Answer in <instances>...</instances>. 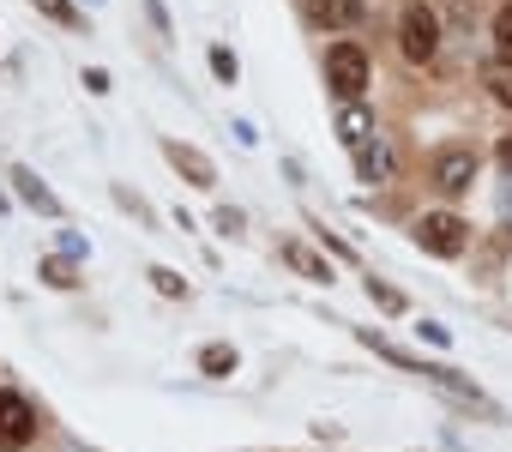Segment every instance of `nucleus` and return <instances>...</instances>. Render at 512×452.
I'll return each instance as SVG.
<instances>
[{
  "instance_id": "dca6fc26",
  "label": "nucleus",
  "mask_w": 512,
  "mask_h": 452,
  "mask_svg": "<svg viewBox=\"0 0 512 452\" xmlns=\"http://www.w3.org/2000/svg\"><path fill=\"white\" fill-rule=\"evenodd\" d=\"M151 278H157V290H163V296H187V284H181V278H175V272H163V266H157V272H151Z\"/></svg>"
},
{
  "instance_id": "6e6552de",
  "label": "nucleus",
  "mask_w": 512,
  "mask_h": 452,
  "mask_svg": "<svg viewBox=\"0 0 512 452\" xmlns=\"http://www.w3.org/2000/svg\"><path fill=\"white\" fill-rule=\"evenodd\" d=\"M494 61H500V67H512V0L494 13Z\"/></svg>"
},
{
  "instance_id": "39448f33",
  "label": "nucleus",
  "mask_w": 512,
  "mask_h": 452,
  "mask_svg": "<svg viewBox=\"0 0 512 452\" xmlns=\"http://www.w3.org/2000/svg\"><path fill=\"white\" fill-rule=\"evenodd\" d=\"M434 181H440L446 193H464V187L476 181V151H464V145H446V151L434 157Z\"/></svg>"
},
{
  "instance_id": "7ed1b4c3",
  "label": "nucleus",
  "mask_w": 512,
  "mask_h": 452,
  "mask_svg": "<svg viewBox=\"0 0 512 452\" xmlns=\"http://www.w3.org/2000/svg\"><path fill=\"white\" fill-rule=\"evenodd\" d=\"M464 217H452V211H422L416 217V248H428V254H440V260H452V254H464Z\"/></svg>"
},
{
  "instance_id": "423d86ee",
  "label": "nucleus",
  "mask_w": 512,
  "mask_h": 452,
  "mask_svg": "<svg viewBox=\"0 0 512 452\" xmlns=\"http://www.w3.org/2000/svg\"><path fill=\"white\" fill-rule=\"evenodd\" d=\"M368 0H308V19L314 25H362Z\"/></svg>"
},
{
  "instance_id": "f03ea898",
  "label": "nucleus",
  "mask_w": 512,
  "mask_h": 452,
  "mask_svg": "<svg viewBox=\"0 0 512 452\" xmlns=\"http://www.w3.org/2000/svg\"><path fill=\"white\" fill-rule=\"evenodd\" d=\"M326 79H332V91H338L344 103H356V97L368 91V55H362V43H332Z\"/></svg>"
},
{
  "instance_id": "f257e3e1",
  "label": "nucleus",
  "mask_w": 512,
  "mask_h": 452,
  "mask_svg": "<svg viewBox=\"0 0 512 452\" xmlns=\"http://www.w3.org/2000/svg\"><path fill=\"white\" fill-rule=\"evenodd\" d=\"M398 49H404V61H416V67L434 61V49H440V19H434V7L410 0V7L398 13Z\"/></svg>"
},
{
  "instance_id": "a211bd4d",
  "label": "nucleus",
  "mask_w": 512,
  "mask_h": 452,
  "mask_svg": "<svg viewBox=\"0 0 512 452\" xmlns=\"http://www.w3.org/2000/svg\"><path fill=\"white\" fill-rule=\"evenodd\" d=\"M500 163H506V169H512V139H506V145H500Z\"/></svg>"
},
{
  "instance_id": "ddd939ff",
  "label": "nucleus",
  "mask_w": 512,
  "mask_h": 452,
  "mask_svg": "<svg viewBox=\"0 0 512 452\" xmlns=\"http://www.w3.org/2000/svg\"><path fill=\"white\" fill-rule=\"evenodd\" d=\"M31 7H43V13H49L55 25H67V31H79V25H85V19H79V13L67 7V0H31Z\"/></svg>"
},
{
  "instance_id": "f8f14e48",
  "label": "nucleus",
  "mask_w": 512,
  "mask_h": 452,
  "mask_svg": "<svg viewBox=\"0 0 512 452\" xmlns=\"http://www.w3.org/2000/svg\"><path fill=\"white\" fill-rule=\"evenodd\" d=\"M199 368H205V374H229V368H235V350L211 344V350H199Z\"/></svg>"
},
{
  "instance_id": "f3484780",
  "label": "nucleus",
  "mask_w": 512,
  "mask_h": 452,
  "mask_svg": "<svg viewBox=\"0 0 512 452\" xmlns=\"http://www.w3.org/2000/svg\"><path fill=\"white\" fill-rule=\"evenodd\" d=\"M211 67H217V79H235V55L229 49H211Z\"/></svg>"
},
{
  "instance_id": "2eb2a0df",
  "label": "nucleus",
  "mask_w": 512,
  "mask_h": 452,
  "mask_svg": "<svg viewBox=\"0 0 512 452\" xmlns=\"http://www.w3.org/2000/svg\"><path fill=\"white\" fill-rule=\"evenodd\" d=\"M43 278H49L55 290H67V284H73V272H67V260H49V266H43Z\"/></svg>"
},
{
  "instance_id": "9d476101",
  "label": "nucleus",
  "mask_w": 512,
  "mask_h": 452,
  "mask_svg": "<svg viewBox=\"0 0 512 452\" xmlns=\"http://www.w3.org/2000/svg\"><path fill=\"white\" fill-rule=\"evenodd\" d=\"M13 181H19V193H25L31 205H43V211H55V193H49V187H37V175H31V169H13Z\"/></svg>"
},
{
  "instance_id": "0eeeda50",
  "label": "nucleus",
  "mask_w": 512,
  "mask_h": 452,
  "mask_svg": "<svg viewBox=\"0 0 512 452\" xmlns=\"http://www.w3.org/2000/svg\"><path fill=\"white\" fill-rule=\"evenodd\" d=\"M163 151H169V163H175V169H187V175H193V187H211V181H217V175H211V163H205L199 151H187V145H163Z\"/></svg>"
},
{
  "instance_id": "1a4fd4ad",
  "label": "nucleus",
  "mask_w": 512,
  "mask_h": 452,
  "mask_svg": "<svg viewBox=\"0 0 512 452\" xmlns=\"http://www.w3.org/2000/svg\"><path fill=\"white\" fill-rule=\"evenodd\" d=\"M356 163H362V181H386V145H356Z\"/></svg>"
},
{
  "instance_id": "20e7f679",
  "label": "nucleus",
  "mask_w": 512,
  "mask_h": 452,
  "mask_svg": "<svg viewBox=\"0 0 512 452\" xmlns=\"http://www.w3.org/2000/svg\"><path fill=\"white\" fill-rule=\"evenodd\" d=\"M37 440V410L19 392H0V452H25Z\"/></svg>"
},
{
  "instance_id": "9b49d317",
  "label": "nucleus",
  "mask_w": 512,
  "mask_h": 452,
  "mask_svg": "<svg viewBox=\"0 0 512 452\" xmlns=\"http://www.w3.org/2000/svg\"><path fill=\"white\" fill-rule=\"evenodd\" d=\"M284 260H290V266H296V272H308V278H320V284H326V278H332V272H326V266H320V260H314V254H308V248H296V242H290V248H284Z\"/></svg>"
},
{
  "instance_id": "4468645a",
  "label": "nucleus",
  "mask_w": 512,
  "mask_h": 452,
  "mask_svg": "<svg viewBox=\"0 0 512 452\" xmlns=\"http://www.w3.org/2000/svg\"><path fill=\"white\" fill-rule=\"evenodd\" d=\"M488 85H494V103H506V109H512V67H494V73H488Z\"/></svg>"
}]
</instances>
